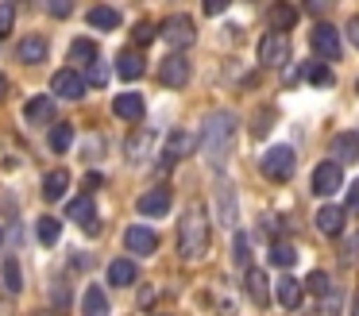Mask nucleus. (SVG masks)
<instances>
[{"label": "nucleus", "mask_w": 359, "mask_h": 316, "mask_svg": "<svg viewBox=\"0 0 359 316\" xmlns=\"http://www.w3.org/2000/svg\"><path fill=\"white\" fill-rule=\"evenodd\" d=\"M194 151V135H189V131H174L170 139H166V166H170V162H178V158H186V154Z\"/></svg>", "instance_id": "4be33fe9"}, {"label": "nucleus", "mask_w": 359, "mask_h": 316, "mask_svg": "<svg viewBox=\"0 0 359 316\" xmlns=\"http://www.w3.org/2000/svg\"><path fill=\"white\" fill-rule=\"evenodd\" d=\"M232 143H236V116L232 112H212L201 128V154L212 170H220L232 154Z\"/></svg>", "instance_id": "f257e3e1"}, {"label": "nucleus", "mask_w": 359, "mask_h": 316, "mask_svg": "<svg viewBox=\"0 0 359 316\" xmlns=\"http://www.w3.org/2000/svg\"><path fill=\"white\" fill-rule=\"evenodd\" d=\"M89 27H97V31H116V27H120V12H116V8H109V4H97L93 12H89Z\"/></svg>", "instance_id": "bb28decb"}, {"label": "nucleus", "mask_w": 359, "mask_h": 316, "mask_svg": "<svg viewBox=\"0 0 359 316\" xmlns=\"http://www.w3.org/2000/svg\"><path fill=\"white\" fill-rule=\"evenodd\" d=\"M0 277H4V289H8V293L24 289V274H20V262L12 259V254L4 259V266H0Z\"/></svg>", "instance_id": "c85d7f7f"}, {"label": "nucleus", "mask_w": 359, "mask_h": 316, "mask_svg": "<svg viewBox=\"0 0 359 316\" xmlns=\"http://www.w3.org/2000/svg\"><path fill=\"white\" fill-rule=\"evenodd\" d=\"M305 289H309V293H317V297H328L332 282H328V274H325V270H313V274L305 277Z\"/></svg>", "instance_id": "473e14b6"}, {"label": "nucleus", "mask_w": 359, "mask_h": 316, "mask_svg": "<svg viewBox=\"0 0 359 316\" xmlns=\"http://www.w3.org/2000/svg\"><path fill=\"white\" fill-rule=\"evenodd\" d=\"M355 92H359V81H355Z\"/></svg>", "instance_id": "09e8293b"}, {"label": "nucleus", "mask_w": 359, "mask_h": 316, "mask_svg": "<svg viewBox=\"0 0 359 316\" xmlns=\"http://www.w3.org/2000/svg\"><path fill=\"white\" fill-rule=\"evenodd\" d=\"M271 262H274L278 270L294 266V262H297V247H290V243H274V247H271Z\"/></svg>", "instance_id": "c756f323"}, {"label": "nucleus", "mask_w": 359, "mask_h": 316, "mask_svg": "<svg viewBox=\"0 0 359 316\" xmlns=\"http://www.w3.org/2000/svg\"><path fill=\"white\" fill-rule=\"evenodd\" d=\"M24 116H27V123H55V100L50 97H32L24 104Z\"/></svg>", "instance_id": "6ab92c4d"}, {"label": "nucleus", "mask_w": 359, "mask_h": 316, "mask_svg": "<svg viewBox=\"0 0 359 316\" xmlns=\"http://www.w3.org/2000/svg\"><path fill=\"white\" fill-rule=\"evenodd\" d=\"M259 62L263 66H286L290 62V39L278 35V31H266L259 39Z\"/></svg>", "instance_id": "39448f33"}, {"label": "nucleus", "mask_w": 359, "mask_h": 316, "mask_svg": "<svg viewBox=\"0 0 359 316\" xmlns=\"http://www.w3.org/2000/svg\"><path fill=\"white\" fill-rule=\"evenodd\" d=\"M259 166H263V174L271 177V181H286V177L294 174V151H290V146H271Z\"/></svg>", "instance_id": "20e7f679"}, {"label": "nucleus", "mask_w": 359, "mask_h": 316, "mask_svg": "<svg viewBox=\"0 0 359 316\" xmlns=\"http://www.w3.org/2000/svg\"><path fill=\"white\" fill-rule=\"evenodd\" d=\"M50 92L62 100H81L86 97V77L74 74V69H58L55 77H50Z\"/></svg>", "instance_id": "0eeeda50"}, {"label": "nucleus", "mask_w": 359, "mask_h": 316, "mask_svg": "<svg viewBox=\"0 0 359 316\" xmlns=\"http://www.w3.org/2000/svg\"><path fill=\"white\" fill-rule=\"evenodd\" d=\"M166 212H170V189L166 185H158V189L140 197V216H166Z\"/></svg>", "instance_id": "4468645a"}, {"label": "nucleus", "mask_w": 359, "mask_h": 316, "mask_svg": "<svg viewBox=\"0 0 359 316\" xmlns=\"http://www.w3.org/2000/svg\"><path fill=\"white\" fill-rule=\"evenodd\" d=\"M348 39H351V43H355V50H359V15H355V20L348 23Z\"/></svg>", "instance_id": "37998d69"}, {"label": "nucleus", "mask_w": 359, "mask_h": 316, "mask_svg": "<svg viewBox=\"0 0 359 316\" xmlns=\"http://www.w3.org/2000/svg\"><path fill=\"white\" fill-rule=\"evenodd\" d=\"M243 285H248V293H251V301H255V305H266V301H271V289H266V274H263V270L248 266Z\"/></svg>", "instance_id": "5701e85b"}, {"label": "nucleus", "mask_w": 359, "mask_h": 316, "mask_svg": "<svg viewBox=\"0 0 359 316\" xmlns=\"http://www.w3.org/2000/svg\"><path fill=\"white\" fill-rule=\"evenodd\" d=\"M135 277H140V270H135L132 259H112L109 262V282L112 285H132Z\"/></svg>", "instance_id": "393cba45"}, {"label": "nucleus", "mask_w": 359, "mask_h": 316, "mask_svg": "<svg viewBox=\"0 0 359 316\" xmlns=\"http://www.w3.org/2000/svg\"><path fill=\"white\" fill-rule=\"evenodd\" d=\"M151 146H155V131H135L132 139H128V162H147V154H151Z\"/></svg>", "instance_id": "aec40b11"}, {"label": "nucleus", "mask_w": 359, "mask_h": 316, "mask_svg": "<svg viewBox=\"0 0 359 316\" xmlns=\"http://www.w3.org/2000/svg\"><path fill=\"white\" fill-rule=\"evenodd\" d=\"M348 212H359V181L348 189Z\"/></svg>", "instance_id": "79ce46f5"}, {"label": "nucleus", "mask_w": 359, "mask_h": 316, "mask_svg": "<svg viewBox=\"0 0 359 316\" xmlns=\"http://www.w3.org/2000/svg\"><path fill=\"white\" fill-rule=\"evenodd\" d=\"M309 81L317 85V89H328L336 77H332V69H328V66H320V62H317V66H309Z\"/></svg>", "instance_id": "72a5a7b5"}, {"label": "nucleus", "mask_w": 359, "mask_h": 316, "mask_svg": "<svg viewBox=\"0 0 359 316\" xmlns=\"http://www.w3.org/2000/svg\"><path fill=\"white\" fill-rule=\"evenodd\" d=\"M351 316H359V293L351 297Z\"/></svg>", "instance_id": "a18cd8bd"}, {"label": "nucleus", "mask_w": 359, "mask_h": 316, "mask_svg": "<svg viewBox=\"0 0 359 316\" xmlns=\"http://www.w3.org/2000/svg\"><path fill=\"white\" fill-rule=\"evenodd\" d=\"M266 20H271V27L282 35L286 27H294V23H297V8L294 4H274L271 12H266Z\"/></svg>", "instance_id": "cd10ccee"}, {"label": "nucleus", "mask_w": 359, "mask_h": 316, "mask_svg": "<svg viewBox=\"0 0 359 316\" xmlns=\"http://www.w3.org/2000/svg\"><path fill=\"white\" fill-rule=\"evenodd\" d=\"M178 251H182L186 262L205 259V251H209V216H205L201 205H189L186 216H182V224H178Z\"/></svg>", "instance_id": "f03ea898"}, {"label": "nucleus", "mask_w": 359, "mask_h": 316, "mask_svg": "<svg viewBox=\"0 0 359 316\" xmlns=\"http://www.w3.org/2000/svg\"><path fill=\"white\" fill-rule=\"evenodd\" d=\"M66 216H70L74 224H81V228L89 231V235H93V231H101V220H93V200L89 197H78V200H70V205H66Z\"/></svg>", "instance_id": "9b49d317"}, {"label": "nucleus", "mask_w": 359, "mask_h": 316, "mask_svg": "<svg viewBox=\"0 0 359 316\" xmlns=\"http://www.w3.org/2000/svg\"><path fill=\"white\" fill-rule=\"evenodd\" d=\"M205 12H209V15H217V12H224V0H209V4H205Z\"/></svg>", "instance_id": "c03bdc74"}, {"label": "nucleus", "mask_w": 359, "mask_h": 316, "mask_svg": "<svg viewBox=\"0 0 359 316\" xmlns=\"http://www.w3.org/2000/svg\"><path fill=\"white\" fill-rule=\"evenodd\" d=\"M151 39H155V23H147V20H143V23H135V43H140V46H147Z\"/></svg>", "instance_id": "58836bf2"}, {"label": "nucleus", "mask_w": 359, "mask_h": 316, "mask_svg": "<svg viewBox=\"0 0 359 316\" xmlns=\"http://www.w3.org/2000/svg\"><path fill=\"white\" fill-rule=\"evenodd\" d=\"M344 259H348V262H359V231L348 239V247H344Z\"/></svg>", "instance_id": "ea45409f"}, {"label": "nucleus", "mask_w": 359, "mask_h": 316, "mask_svg": "<svg viewBox=\"0 0 359 316\" xmlns=\"http://www.w3.org/2000/svg\"><path fill=\"white\" fill-rule=\"evenodd\" d=\"M158 35H163L166 46L178 54V50H186V46L197 39V31H194V20H189V15H170V20L163 23V31H158Z\"/></svg>", "instance_id": "7ed1b4c3"}, {"label": "nucleus", "mask_w": 359, "mask_h": 316, "mask_svg": "<svg viewBox=\"0 0 359 316\" xmlns=\"http://www.w3.org/2000/svg\"><path fill=\"white\" fill-rule=\"evenodd\" d=\"M124 247H128L132 254H143V259H147V254L158 251V235H155L151 228H143V224H135V228L124 231Z\"/></svg>", "instance_id": "9d476101"}, {"label": "nucleus", "mask_w": 359, "mask_h": 316, "mask_svg": "<svg viewBox=\"0 0 359 316\" xmlns=\"http://www.w3.org/2000/svg\"><path fill=\"white\" fill-rule=\"evenodd\" d=\"M66 185H70V174H66V170H50V174L43 177V197H47V200H62L66 197Z\"/></svg>", "instance_id": "a878e982"}, {"label": "nucleus", "mask_w": 359, "mask_h": 316, "mask_svg": "<svg viewBox=\"0 0 359 316\" xmlns=\"http://www.w3.org/2000/svg\"><path fill=\"white\" fill-rule=\"evenodd\" d=\"M143 69H147V62H143L140 50H120V54H116V74L124 77V81L143 77Z\"/></svg>", "instance_id": "a211bd4d"}, {"label": "nucleus", "mask_w": 359, "mask_h": 316, "mask_svg": "<svg viewBox=\"0 0 359 316\" xmlns=\"http://www.w3.org/2000/svg\"><path fill=\"white\" fill-rule=\"evenodd\" d=\"M58 231H62V224H58L55 216H43V220H39V239H43V247H55V243H58Z\"/></svg>", "instance_id": "2f4dec72"}, {"label": "nucleus", "mask_w": 359, "mask_h": 316, "mask_svg": "<svg viewBox=\"0 0 359 316\" xmlns=\"http://www.w3.org/2000/svg\"><path fill=\"white\" fill-rule=\"evenodd\" d=\"M217 212H220V224H224V228H236L240 208H236V189L228 181H217Z\"/></svg>", "instance_id": "ddd939ff"}, {"label": "nucleus", "mask_w": 359, "mask_h": 316, "mask_svg": "<svg viewBox=\"0 0 359 316\" xmlns=\"http://www.w3.org/2000/svg\"><path fill=\"white\" fill-rule=\"evenodd\" d=\"M344 216H348L344 208H336V205H325V208L317 212V228L325 231V235H340V231H344Z\"/></svg>", "instance_id": "412c9836"}, {"label": "nucleus", "mask_w": 359, "mask_h": 316, "mask_svg": "<svg viewBox=\"0 0 359 316\" xmlns=\"http://www.w3.org/2000/svg\"><path fill=\"white\" fill-rule=\"evenodd\" d=\"M50 15H58V20L70 15V0H50Z\"/></svg>", "instance_id": "a19ab883"}, {"label": "nucleus", "mask_w": 359, "mask_h": 316, "mask_svg": "<svg viewBox=\"0 0 359 316\" xmlns=\"http://www.w3.org/2000/svg\"><path fill=\"white\" fill-rule=\"evenodd\" d=\"M282 308H302V297H305V285L297 277H278V289H274Z\"/></svg>", "instance_id": "f3484780"}, {"label": "nucleus", "mask_w": 359, "mask_h": 316, "mask_svg": "<svg viewBox=\"0 0 359 316\" xmlns=\"http://www.w3.org/2000/svg\"><path fill=\"white\" fill-rule=\"evenodd\" d=\"M158 81L170 85V89H182V85L189 81V62L182 58V54H170V58L158 62Z\"/></svg>", "instance_id": "1a4fd4ad"}, {"label": "nucleus", "mask_w": 359, "mask_h": 316, "mask_svg": "<svg viewBox=\"0 0 359 316\" xmlns=\"http://www.w3.org/2000/svg\"><path fill=\"white\" fill-rule=\"evenodd\" d=\"M309 43H313V54H317V58H328V62L340 58V31H336L332 23H317Z\"/></svg>", "instance_id": "423d86ee"}, {"label": "nucleus", "mask_w": 359, "mask_h": 316, "mask_svg": "<svg viewBox=\"0 0 359 316\" xmlns=\"http://www.w3.org/2000/svg\"><path fill=\"white\" fill-rule=\"evenodd\" d=\"M12 23H16V8H12V4H0V39L12 31Z\"/></svg>", "instance_id": "4c0bfd02"}, {"label": "nucleus", "mask_w": 359, "mask_h": 316, "mask_svg": "<svg viewBox=\"0 0 359 316\" xmlns=\"http://www.w3.org/2000/svg\"><path fill=\"white\" fill-rule=\"evenodd\" d=\"M70 54H74V58H81V62H97V43H89V39H78V43L70 46Z\"/></svg>", "instance_id": "f704fd0d"}, {"label": "nucleus", "mask_w": 359, "mask_h": 316, "mask_svg": "<svg viewBox=\"0 0 359 316\" xmlns=\"http://www.w3.org/2000/svg\"><path fill=\"white\" fill-rule=\"evenodd\" d=\"M232 259L240 262V266H248V235H243V231H236V239H232Z\"/></svg>", "instance_id": "c9c22d12"}, {"label": "nucleus", "mask_w": 359, "mask_h": 316, "mask_svg": "<svg viewBox=\"0 0 359 316\" xmlns=\"http://www.w3.org/2000/svg\"><path fill=\"white\" fill-rule=\"evenodd\" d=\"M81 316H109V297H104V289L89 285L86 297H81Z\"/></svg>", "instance_id": "b1692460"}, {"label": "nucleus", "mask_w": 359, "mask_h": 316, "mask_svg": "<svg viewBox=\"0 0 359 316\" xmlns=\"http://www.w3.org/2000/svg\"><path fill=\"white\" fill-rule=\"evenodd\" d=\"M0 243H4V231H0Z\"/></svg>", "instance_id": "de8ad7c7"}, {"label": "nucleus", "mask_w": 359, "mask_h": 316, "mask_svg": "<svg viewBox=\"0 0 359 316\" xmlns=\"http://www.w3.org/2000/svg\"><path fill=\"white\" fill-rule=\"evenodd\" d=\"M70 143H74V128H70V123H55V128H50V151L62 154Z\"/></svg>", "instance_id": "7c9ffc66"}, {"label": "nucleus", "mask_w": 359, "mask_h": 316, "mask_svg": "<svg viewBox=\"0 0 359 316\" xmlns=\"http://www.w3.org/2000/svg\"><path fill=\"white\" fill-rule=\"evenodd\" d=\"M332 154H336V166L340 162H359V131H340L332 139Z\"/></svg>", "instance_id": "2eb2a0df"}, {"label": "nucleus", "mask_w": 359, "mask_h": 316, "mask_svg": "<svg viewBox=\"0 0 359 316\" xmlns=\"http://www.w3.org/2000/svg\"><path fill=\"white\" fill-rule=\"evenodd\" d=\"M112 112H116L120 120H143L147 104H143V97H140V92H120V97L112 100Z\"/></svg>", "instance_id": "dca6fc26"}, {"label": "nucleus", "mask_w": 359, "mask_h": 316, "mask_svg": "<svg viewBox=\"0 0 359 316\" xmlns=\"http://www.w3.org/2000/svg\"><path fill=\"white\" fill-rule=\"evenodd\" d=\"M340 185H344V166H336V162H320V166L313 170V193H317V197H332Z\"/></svg>", "instance_id": "6e6552de"}, {"label": "nucleus", "mask_w": 359, "mask_h": 316, "mask_svg": "<svg viewBox=\"0 0 359 316\" xmlns=\"http://www.w3.org/2000/svg\"><path fill=\"white\" fill-rule=\"evenodd\" d=\"M47 54H50V46L43 35H27L24 43L16 46V58L24 62V66H39V62H47Z\"/></svg>", "instance_id": "f8f14e48"}, {"label": "nucleus", "mask_w": 359, "mask_h": 316, "mask_svg": "<svg viewBox=\"0 0 359 316\" xmlns=\"http://www.w3.org/2000/svg\"><path fill=\"white\" fill-rule=\"evenodd\" d=\"M4 89H8V81H4V74H0V97H4Z\"/></svg>", "instance_id": "49530a36"}, {"label": "nucleus", "mask_w": 359, "mask_h": 316, "mask_svg": "<svg viewBox=\"0 0 359 316\" xmlns=\"http://www.w3.org/2000/svg\"><path fill=\"white\" fill-rule=\"evenodd\" d=\"M89 85H104L109 81V69H104V62L97 58V62H89V77H86Z\"/></svg>", "instance_id": "e433bc0d"}]
</instances>
